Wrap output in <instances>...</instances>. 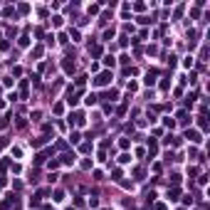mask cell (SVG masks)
Listing matches in <instances>:
<instances>
[{"instance_id":"1","label":"cell","mask_w":210,"mask_h":210,"mask_svg":"<svg viewBox=\"0 0 210 210\" xmlns=\"http://www.w3.org/2000/svg\"><path fill=\"white\" fill-rule=\"evenodd\" d=\"M94 82H97V84H106V82H109V74H99Z\"/></svg>"}]
</instances>
